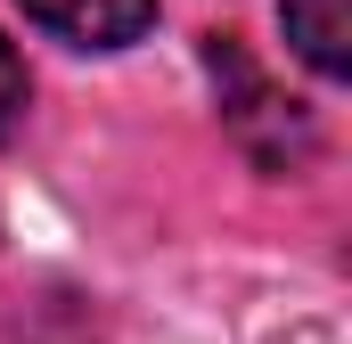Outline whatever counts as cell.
I'll return each instance as SVG.
<instances>
[{"mask_svg": "<svg viewBox=\"0 0 352 344\" xmlns=\"http://www.w3.org/2000/svg\"><path fill=\"white\" fill-rule=\"evenodd\" d=\"M16 8L74 50H123L156 25V0H16Z\"/></svg>", "mask_w": 352, "mask_h": 344, "instance_id": "cell-1", "label": "cell"}, {"mask_svg": "<svg viewBox=\"0 0 352 344\" xmlns=\"http://www.w3.org/2000/svg\"><path fill=\"white\" fill-rule=\"evenodd\" d=\"M278 17L311 74H328V83L352 74V0H278Z\"/></svg>", "mask_w": 352, "mask_h": 344, "instance_id": "cell-2", "label": "cell"}, {"mask_svg": "<svg viewBox=\"0 0 352 344\" xmlns=\"http://www.w3.org/2000/svg\"><path fill=\"white\" fill-rule=\"evenodd\" d=\"M16 107H25V66H16V50L0 41V131L16 123Z\"/></svg>", "mask_w": 352, "mask_h": 344, "instance_id": "cell-3", "label": "cell"}]
</instances>
